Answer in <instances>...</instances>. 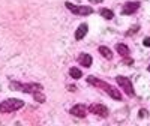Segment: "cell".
Instances as JSON below:
<instances>
[{"label":"cell","mask_w":150,"mask_h":126,"mask_svg":"<svg viewBox=\"0 0 150 126\" xmlns=\"http://www.w3.org/2000/svg\"><path fill=\"white\" fill-rule=\"evenodd\" d=\"M87 83L92 84V86L99 87V89H102V90H104V92H107V93H108L112 99H116V101H120V99H122V93H120L117 89H114L112 86L107 84L105 81H101L99 78L93 77V75H90V77H87Z\"/></svg>","instance_id":"obj_1"},{"label":"cell","mask_w":150,"mask_h":126,"mask_svg":"<svg viewBox=\"0 0 150 126\" xmlns=\"http://www.w3.org/2000/svg\"><path fill=\"white\" fill-rule=\"evenodd\" d=\"M23 107H24V102L21 99H15V98L6 99L0 104V113H12V111H17Z\"/></svg>","instance_id":"obj_2"},{"label":"cell","mask_w":150,"mask_h":126,"mask_svg":"<svg viewBox=\"0 0 150 126\" xmlns=\"http://www.w3.org/2000/svg\"><path fill=\"white\" fill-rule=\"evenodd\" d=\"M12 89H18L24 93H35L38 90H42V86L38 83H30V84H20V83H12L11 84Z\"/></svg>","instance_id":"obj_3"},{"label":"cell","mask_w":150,"mask_h":126,"mask_svg":"<svg viewBox=\"0 0 150 126\" xmlns=\"http://www.w3.org/2000/svg\"><path fill=\"white\" fill-rule=\"evenodd\" d=\"M65 6L75 15H90V14H93V9L90 6H77V5H72L69 2H66Z\"/></svg>","instance_id":"obj_4"},{"label":"cell","mask_w":150,"mask_h":126,"mask_svg":"<svg viewBox=\"0 0 150 126\" xmlns=\"http://www.w3.org/2000/svg\"><path fill=\"white\" fill-rule=\"evenodd\" d=\"M116 81H117V84L122 87V89H123L125 92H126V95H128V96H135L134 87H132V83H131V80H129V78L123 77V75H119V77H116Z\"/></svg>","instance_id":"obj_5"},{"label":"cell","mask_w":150,"mask_h":126,"mask_svg":"<svg viewBox=\"0 0 150 126\" xmlns=\"http://www.w3.org/2000/svg\"><path fill=\"white\" fill-rule=\"evenodd\" d=\"M89 111L92 113V114H96L99 117H107L108 116V108L102 104H93L89 107Z\"/></svg>","instance_id":"obj_6"},{"label":"cell","mask_w":150,"mask_h":126,"mask_svg":"<svg viewBox=\"0 0 150 126\" xmlns=\"http://www.w3.org/2000/svg\"><path fill=\"white\" fill-rule=\"evenodd\" d=\"M138 8H140V2H128L126 5L123 6L122 12L125 15H131V14H134V12L138 11Z\"/></svg>","instance_id":"obj_7"},{"label":"cell","mask_w":150,"mask_h":126,"mask_svg":"<svg viewBox=\"0 0 150 126\" xmlns=\"http://www.w3.org/2000/svg\"><path fill=\"white\" fill-rule=\"evenodd\" d=\"M71 114H72V116H75V117H80V119L86 117V114H87L86 107H84V105H81V104L72 107V108H71Z\"/></svg>","instance_id":"obj_8"},{"label":"cell","mask_w":150,"mask_h":126,"mask_svg":"<svg viewBox=\"0 0 150 126\" xmlns=\"http://www.w3.org/2000/svg\"><path fill=\"white\" fill-rule=\"evenodd\" d=\"M78 62H80V65H81V66H84V68H90V66H92L93 59H92V56H90V54L83 53V54H80Z\"/></svg>","instance_id":"obj_9"},{"label":"cell","mask_w":150,"mask_h":126,"mask_svg":"<svg viewBox=\"0 0 150 126\" xmlns=\"http://www.w3.org/2000/svg\"><path fill=\"white\" fill-rule=\"evenodd\" d=\"M87 29H89V26H87L86 23H83L81 26L77 29V32H75V39H77V41H81L83 38L87 35Z\"/></svg>","instance_id":"obj_10"},{"label":"cell","mask_w":150,"mask_h":126,"mask_svg":"<svg viewBox=\"0 0 150 126\" xmlns=\"http://www.w3.org/2000/svg\"><path fill=\"white\" fill-rule=\"evenodd\" d=\"M116 51H117L122 57H128V56H129V48L125 45V44H117V45H116Z\"/></svg>","instance_id":"obj_11"},{"label":"cell","mask_w":150,"mask_h":126,"mask_svg":"<svg viewBox=\"0 0 150 126\" xmlns=\"http://www.w3.org/2000/svg\"><path fill=\"white\" fill-rule=\"evenodd\" d=\"M99 53L102 54V57H105L107 60H111L112 59V53H111V50L108 48V47H99Z\"/></svg>","instance_id":"obj_12"},{"label":"cell","mask_w":150,"mask_h":126,"mask_svg":"<svg viewBox=\"0 0 150 126\" xmlns=\"http://www.w3.org/2000/svg\"><path fill=\"white\" fill-rule=\"evenodd\" d=\"M69 75H71L72 78L78 80V78H81V77H83V72H81L78 68H71V69H69Z\"/></svg>","instance_id":"obj_13"},{"label":"cell","mask_w":150,"mask_h":126,"mask_svg":"<svg viewBox=\"0 0 150 126\" xmlns=\"http://www.w3.org/2000/svg\"><path fill=\"white\" fill-rule=\"evenodd\" d=\"M101 15H102L105 20H111V18H114V12H112L111 9L104 8V9H101Z\"/></svg>","instance_id":"obj_14"},{"label":"cell","mask_w":150,"mask_h":126,"mask_svg":"<svg viewBox=\"0 0 150 126\" xmlns=\"http://www.w3.org/2000/svg\"><path fill=\"white\" fill-rule=\"evenodd\" d=\"M33 98H35V101L36 102H45V95L42 93V90H38V92H35L33 93Z\"/></svg>","instance_id":"obj_15"},{"label":"cell","mask_w":150,"mask_h":126,"mask_svg":"<svg viewBox=\"0 0 150 126\" xmlns=\"http://www.w3.org/2000/svg\"><path fill=\"white\" fill-rule=\"evenodd\" d=\"M138 114H140V117H146V116H147V111H146V110H140Z\"/></svg>","instance_id":"obj_16"},{"label":"cell","mask_w":150,"mask_h":126,"mask_svg":"<svg viewBox=\"0 0 150 126\" xmlns=\"http://www.w3.org/2000/svg\"><path fill=\"white\" fill-rule=\"evenodd\" d=\"M146 47H149L150 48V38H146V39H144V42H143Z\"/></svg>","instance_id":"obj_17"},{"label":"cell","mask_w":150,"mask_h":126,"mask_svg":"<svg viewBox=\"0 0 150 126\" xmlns=\"http://www.w3.org/2000/svg\"><path fill=\"white\" fill-rule=\"evenodd\" d=\"M102 0H90V3H101Z\"/></svg>","instance_id":"obj_18"},{"label":"cell","mask_w":150,"mask_h":126,"mask_svg":"<svg viewBox=\"0 0 150 126\" xmlns=\"http://www.w3.org/2000/svg\"><path fill=\"white\" fill-rule=\"evenodd\" d=\"M147 71H149V72H150V65H149V68H147Z\"/></svg>","instance_id":"obj_19"}]
</instances>
